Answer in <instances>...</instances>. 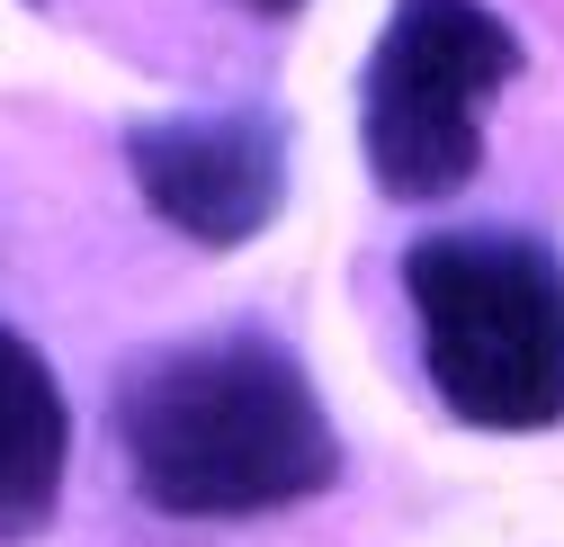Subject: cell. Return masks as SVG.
<instances>
[{
	"label": "cell",
	"mask_w": 564,
	"mask_h": 547,
	"mask_svg": "<svg viewBox=\"0 0 564 547\" xmlns=\"http://www.w3.org/2000/svg\"><path fill=\"white\" fill-rule=\"evenodd\" d=\"M117 449L134 494L171 521H251L323 494L340 475V431L305 360L269 332L171 341L117 386Z\"/></svg>",
	"instance_id": "obj_1"
},
{
	"label": "cell",
	"mask_w": 564,
	"mask_h": 547,
	"mask_svg": "<svg viewBox=\"0 0 564 547\" xmlns=\"http://www.w3.org/2000/svg\"><path fill=\"white\" fill-rule=\"evenodd\" d=\"M126 171L171 234H188L206 251H234V243L269 234V216L288 207V126L251 117V108L162 117V126L126 135Z\"/></svg>",
	"instance_id": "obj_4"
},
{
	"label": "cell",
	"mask_w": 564,
	"mask_h": 547,
	"mask_svg": "<svg viewBox=\"0 0 564 547\" xmlns=\"http://www.w3.org/2000/svg\"><path fill=\"white\" fill-rule=\"evenodd\" d=\"M520 82V36L484 0H394L359 82V153L386 197L440 207L484 171V117Z\"/></svg>",
	"instance_id": "obj_3"
},
{
	"label": "cell",
	"mask_w": 564,
	"mask_h": 547,
	"mask_svg": "<svg viewBox=\"0 0 564 547\" xmlns=\"http://www.w3.org/2000/svg\"><path fill=\"white\" fill-rule=\"evenodd\" d=\"M234 10H260V19H288V10H305V0H234Z\"/></svg>",
	"instance_id": "obj_6"
},
{
	"label": "cell",
	"mask_w": 564,
	"mask_h": 547,
	"mask_svg": "<svg viewBox=\"0 0 564 547\" xmlns=\"http://www.w3.org/2000/svg\"><path fill=\"white\" fill-rule=\"evenodd\" d=\"M63 458H73V414L63 386L36 360V341L0 323V547H19L54 521Z\"/></svg>",
	"instance_id": "obj_5"
},
{
	"label": "cell",
	"mask_w": 564,
	"mask_h": 547,
	"mask_svg": "<svg viewBox=\"0 0 564 547\" xmlns=\"http://www.w3.org/2000/svg\"><path fill=\"white\" fill-rule=\"evenodd\" d=\"M431 395L466 431L564 422V260L529 234H421L403 251Z\"/></svg>",
	"instance_id": "obj_2"
}]
</instances>
